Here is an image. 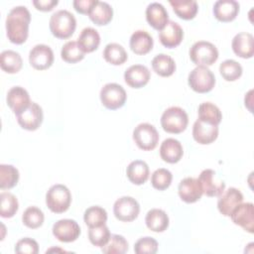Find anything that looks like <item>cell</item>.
Segmentation results:
<instances>
[{
  "label": "cell",
  "mask_w": 254,
  "mask_h": 254,
  "mask_svg": "<svg viewBox=\"0 0 254 254\" xmlns=\"http://www.w3.org/2000/svg\"><path fill=\"white\" fill-rule=\"evenodd\" d=\"M231 47L237 57L250 59L254 55V37L247 32L238 33L232 39Z\"/></svg>",
  "instance_id": "cell-21"
},
{
  "label": "cell",
  "mask_w": 254,
  "mask_h": 254,
  "mask_svg": "<svg viewBox=\"0 0 254 254\" xmlns=\"http://www.w3.org/2000/svg\"><path fill=\"white\" fill-rule=\"evenodd\" d=\"M213 15L220 22L233 21L239 12V3L235 0H218L213 5Z\"/></svg>",
  "instance_id": "cell-23"
},
{
  "label": "cell",
  "mask_w": 254,
  "mask_h": 254,
  "mask_svg": "<svg viewBox=\"0 0 254 254\" xmlns=\"http://www.w3.org/2000/svg\"><path fill=\"white\" fill-rule=\"evenodd\" d=\"M178 192L181 199L187 203H193L199 200L202 195V190L197 179L190 177L185 178L180 182Z\"/></svg>",
  "instance_id": "cell-18"
},
{
  "label": "cell",
  "mask_w": 254,
  "mask_h": 254,
  "mask_svg": "<svg viewBox=\"0 0 254 254\" xmlns=\"http://www.w3.org/2000/svg\"><path fill=\"white\" fill-rule=\"evenodd\" d=\"M18 199L13 193L7 191L0 193V215L2 217H13L18 211Z\"/></svg>",
  "instance_id": "cell-36"
},
{
  "label": "cell",
  "mask_w": 254,
  "mask_h": 254,
  "mask_svg": "<svg viewBox=\"0 0 254 254\" xmlns=\"http://www.w3.org/2000/svg\"><path fill=\"white\" fill-rule=\"evenodd\" d=\"M88 16L89 19L97 26L107 25L112 20L113 9L108 3L97 1Z\"/></svg>",
  "instance_id": "cell-29"
},
{
  "label": "cell",
  "mask_w": 254,
  "mask_h": 254,
  "mask_svg": "<svg viewBox=\"0 0 254 254\" xmlns=\"http://www.w3.org/2000/svg\"><path fill=\"white\" fill-rule=\"evenodd\" d=\"M189 123L188 113L179 106L167 108L161 116L163 129L171 134H179L186 130Z\"/></svg>",
  "instance_id": "cell-3"
},
{
  "label": "cell",
  "mask_w": 254,
  "mask_h": 254,
  "mask_svg": "<svg viewBox=\"0 0 254 254\" xmlns=\"http://www.w3.org/2000/svg\"><path fill=\"white\" fill-rule=\"evenodd\" d=\"M61 57L64 62L68 64H75L83 60L84 53L80 50L77 42L68 41L63 46Z\"/></svg>",
  "instance_id": "cell-38"
},
{
  "label": "cell",
  "mask_w": 254,
  "mask_h": 254,
  "mask_svg": "<svg viewBox=\"0 0 254 254\" xmlns=\"http://www.w3.org/2000/svg\"><path fill=\"white\" fill-rule=\"evenodd\" d=\"M183 38L184 31L182 27L174 21H169L159 33V39L161 44L168 49L178 47L182 43Z\"/></svg>",
  "instance_id": "cell-19"
},
{
  "label": "cell",
  "mask_w": 254,
  "mask_h": 254,
  "mask_svg": "<svg viewBox=\"0 0 254 254\" xmlns=\"http://www.w3.org/2000/svg\"><path fill=\"white\" fill-rule=\"evenodd\" d=\"M103 58L107 63L113 65H119L127 61L128 55L121 45L117 43H110L104 48Z\"/></svg>",
  "instance_id": "cell-33"
},
{
  "label": "cell",
  "mask_w": 254,
  "mask_h": 254,
  "mask_svg": "<svg viewBox=\"0 0 254 254\" xmlns=\"http://www.w3.org/2000/svg\"><path fill=\"white\" fill-rule=\"evenodd\" d=\"M197 181L202 193L207 196H219L225 190V183L221 181L217 177L216 173L211 169L203 170L199 174Z\"/></svg>",
  "instance_id": "cell-10"
},
{
  "label": "cell",
  "mask_w": 254,
  "mask_h": 254,
  "mask_svg": "<svg viewBox=\"0 0 254 254\" xmlns=\"http://www.w3.org/2000/svg\"><path fill=\"white\" fill-rule=\"evenodd\" d=\"M242 66L234 60H225L219 65V72L226 81H234L242 74Z\"/></svg>",
  "instance_id": "cell-40"
},
{
  "label": "cell",
  "mask_w": 254,
  "mask_h": 254,
  "mask_svg": "<svg viewBox=\"0 0 254 254\" xmlns=\"http://www.w3.org/2000/svg\"><path fill=\"white\" fill-rule=\"evenodd\" d=\"M109 228L103 224L97 227H90L88 230V239L90 243L96 247H103L110 238Z\"/></svg>",
  "instance_id": "cell-42"
},
{
  "label": "cell",
  "mask_w": 254,
  "mask_h": 254,
  "mask_svg": "<svg viewBox=\"0 0 254 254\" xmlns=\"http://www.w3.org/2000/svg\"><path fill=\"white\" fill-rule=\"evenodd\" d=\"M19 181V171L12 165H0V188L9 190L14 188Z\"/></svg>",
  "instance_id": "cell-37"
},
{
  "label": "cell",
  "mask_w": 254,
  "mask_h": 254,
  "mask_svg": "<svg viewBox=\"0 0 254 254\" xmlns=\"http://www.w3.org/2000/svg\"><path fill=\"white\" fill-rule=\"evenodd\" d=\"M146 20L151 27L161 31L169 22V14L161 3L153 2L146 8Z\"/></svg>",
  "instance_id": "cell-22"
},
{
  "label": "cell",
  "mask_w": 254,
  "mask_h": 254,
  "mask_svg": "<svg viewBox=\"0 0 254 254\" xmlns=\"http://www.w3.org/2000/svg\"><path fill=\"white\" fill-rule=\"evenodd\" d=\"M243 201L242 192L236 188L224 190L217 200V208L224 216H230L232 210Z\"/></svg>",
  "instance_id": "cell-16"
},
{
  "label": "cell",
  "mask_w": 254,
  "mask_h": 254,
  "mask_svg": "<svg viewBox=\"0 0 254 254\" xmlns=\"http://www.w3.org/2000/svg\"><path fill=\"white\" fill-rule=\"evenodd\" d=\"M29 63L38 70L49 68L54 63L53 50L44 44L36 45L29 53Z\"/></svg>",
  "instance_id": "cell-13"
},
{
  "label": "cell",
  "mask_w": 254,
  "mask_h": 254,
  "mask_svg": "<svg viewBox=\"0 0 254 254\" xmlns=\"http://www.w3.org/2000/svg\"><path fill=\"white\" fill-rule=\"evenodd\" d=\"M170 4L177 16L183 20L193 19L198 10L197 3L193 0H171Z\"/></svg>",
  "instance_id": "cell-32"
},
{
  "label": "cell",
  "mask_w": 254,
  "mask_h": 254,
  "mask_svg": "<svg viewBox=\"0 0 254 254\" xmlns=\"http://www.w3.org/2000/svg\"><path fill=\"white\" fill-rule=\"evenodd\" d=\"M173 180L172 173L164 168L157 169L151 176V184L153 188L159 190H164L171 186Z\"/></svg>",
  "instance_id": "cell-43"
},
{
  "label": "cell",
  "mask_w": 254,
  "mask_h": 254,
  "mask_svg": "<svg viewBox=\"0 0 254 254\" xmlns=\"http://www.w3.org/2000/svg\"><path fill=\"white\" fill-rule=\"evenodd\" d=\"M45 219L44 212L37 206H29L22 215L23 224L31 229L39 228L43 225Z\"/></svg>",
  "instance_id": "cell-39"
},
{
  "label": "cell",
  "mask_w": 254,
  "mask_h": 254,
  "mask_svg": "<svg viewBox=\"0 0 254 254\" xmlns=\"http://www.w3.org/2000/svg\"><path fill=\"white\" fill-rule=\"evenodd\" d=\"M43 118V109L36 102H32L26 110L17 115V121L19 125L23 129L29 131L37 130L41 126Z\"/></svg>",
  "instance_id": "cell-14"
},
{
  "label": "cell",
  "mask_w": 254,
  "mask_h": 254,
  "mask_svg": "<svg viewBox=\"0 0 254 254\" xmlns=\"http://www.w3.org/2000/svg\"><path fill=\"white\" fill-rule=\"evenodd\" d=\"M145 223L150 230L154 232H163L169 226V216L163 209L153 208L147 212Z\"/></svg>",
  "instance_id": "cell-28"
},
{
  "label": "cell",
  "mask_w": 254,
  "mask_h": 254,
  "mask_svg": "<svg viewBox=\"0 0 254 254\" xmlns=\"http://www.w3.org/2000/svg\"><path fill=\"white\" fill-rule=\"evenodd\" d=\"M31 22L30 11L25 6H16L10 10L6 18V33L8 40L16 45L26 42Z\"/></svg>",
  "instance_id": "cell-1"
},
{
  "label": "cell",
  "mask_w": 254,
  "mask_h": 254,
  "mask_svg": "<svg viewBox=\"0 0 254 254\" xmlns=\"http://www.w3.org/2000/svg\"><path fill=\"white\" fill-rule=\"evenodd\" d=\"M158 242L152 237H142L136 241L134 251L137 254H155L158 251Z\"/></svg>",
  "instance_id": "cell-44"
},
{
  "label": "cell",
  "mask_w": 254,
  "mask_h": 254,
  "mask_svg": "<svg viewBox=\"0 0 254 254\" xmlns=\"http://www.w3.org/2000/svg\"><path fill=\"white\" fill-rule=\"evenodd\" d=\"M190 58L197 66H208L217 61L218 51L213 44L206 41H198L190 47Z\"/></svg>",
  "instance_id": "cell-5"
},
{
  "label": "cell",
  "mask_w": 254,
  "mask_h": 254,
  "mask_svg": "<svg viewBox=\"0 0 254 254\" xmlns=\"http://www.w3.org/2000/svg\"><path fill=\"white\" fill-rule=\"evenodd\" d=\"M101 251L105 254H124L128 251V242L122 235L111 234L108 242L101 247Z\"/></svg>",
  "instance_id": "cell-41"
},
{
  "label": "cell",
  "mask_w": 254,
  "mask_h": 254,
  "mask_svg": "<svg viewBox=\"0 0 254 254\" xmlns=\"http://www.w3.org/2000/svg\"><path fill=\"white\" fill-rule=\"evenodd\" d=\"M23 65V61L19 53L6 50L3 51L0 55V66L2 70L7 73H16L20 71Z\"/></svg>",
  "instance_id": "cell-30"
},
{
  "label": "cell",
  "mask_w": 254,
  "mask_h": 254,
  "mask_svg": "<svg viewBox=\"0 0 254 254\" xmlns=\"http://www.w3.org/2000/svg\"><path fill=\"white\" fill-rule=\"evenodd\" d=\"M71 202V193L69 190L62 185L52 186L46 194V203L49 209L55 213H63L66 211Z\"/></svg>",
  "instance_id": "cell-4"
},
{
  "label": "cell",
  "mask_w": 254,
  "mask_h": 254,
  "mask_svg": "<svg viewBox=\"0 0 254 254\" xmlns=\"http://www.w3.org/2000/svg\"><path fill=\"white\" fill-rule=\"evenodd\" d=\"M15 252L18 254H37L39 252V244L36 240L25 237L16 243Z\"/></svg>",
  "instance_id": "cell-45"
},
{
  "label": "cell",
  "mask_w": 254,
  "mask_h": 254,
  "mask_svg": "<svg viewBox=\"0 0 254 254\" xmlns=\"http://www.w3.org/2000/svg\"><path fill=\"white\" fill-rule=\"evenodd\" d=\"M128 180L134 185H143L149 178L150 170L146 162L142 160L132 161L126 169Z\"/></svg>",
  "instance_id": "cell-26"
},
{
  "label": "cell",
  "mask_w": 254,
  "mask_h": 254,
  "mask_svg": "<svg viewBox=\"0 0 254 254\" xmlns=\"http://www.w3.org/2000/svg\"><path fill=\"white\" fill-rule=\"evenodd\" d=\"M188 81L192 90L198 93H205L214 87L215 76L207 66L198 65L190 72Z\"/></svg>",
  "instance_id": "cell-6"
},
{
  "label": "cell",
  "mask_w": 254,
  "mask_h": 254,
  "mask_svg": "<svg viewBox=\"0 0 254 254\" xmlns=\"http://www.w3.org/2000/svg\"><path fill=\"white\" fill-rule=\"evenodd\" d=\"M153 70L163 77L171 76L176 70V63L168 55L159 54L152 60Z\"/></svg>",
  "instance_id": "cell-31"
},
{
  "label": "cell",
  "mask_w": 254,
  "mask_h": 254,
  "mask_svg": "<svg viewBox=\"0 0 254 254\" xmlns=\"http://www.w3.org/2000/svg\"><path fill=\"white\" fill-rule=\"evenodd\" d=\"M100 100L104 107L110 110L121 108L127 99L125 89L118 83H106L100 90Z\"/></svg>",
  "instance_id": "cell-7"
},
{
  "label": "cell",
  "mask_w": 254,
  "mask_h": 254,
  "mask_svg": "<svg viewBox=\"0 0 254 254\" xmlns=\"http://www.w3.org/2000/svg\"><path fill=\"white\" fill-rule=\"evenodd\" d=\"M218 136V126L200 119H197L192 126V137L194 141L201 145H207L216 140Z\"/></svg>",
  "instance_id": "cell-17"
},
{
  "label": "cell",
  "mask_w": 254,
  "mask_h": 254,
  "mask_svg": "<svg viewBox=\"0 0 254 254\" xmlns=\"http://www.w3.org/2000/svg\"><path fill=\"white\" fill-rule=\"evenodd\" d=\"M83 220L89 228L101 226L107 221V212L103 207L93 205L84 211Z\"/></svg>",
  "instance_id": "cell-35"
},
{
  "label": "cell",
  "mask_w": 254,
  "mask_h": 254,
  "mask_svg": "<svg viewBox=\"0 0 254 254\" xmlns=\"http://www.w3.org/2000/svg\"><path fill=\"white\" fill-rule=\"evenodd\" d=\"M50 30L58 39H67L75 31L76 20L67 10H59L50 18Z\"/></svg>",
  "instance_id": "cell-2"
},
{
  "label": "cell",
  "mask_w": 254,
  "mask_h": 254,
  "mask_svg": "<svg viewBox=\"0 0 254 254\" xmlns=\"http://www.w3.org/2000/svg\"><path fill=\"white\" fill-rule=\"evenodd\" d=\"M151 77L150 70L143 64H133L124 72L125 82L133 88H141L145 86Z\"/></svg>",
  "instance_id": "cell-20"
},
{
  "label": "cell",
  "mask_w": 254,
  "mask_h": 254,
  "mask_svg": "<svg viewBox=\"0 0 254 254\" xmlns=\"http://www.w3.org/2000/svg\"><path fill=\"white\" fill-rule=\"evenodd\" d=\"M59 1L58 0H34L33 5L37 10L43 11V12H49L52 11L57 5Z\"/></svg>",
  "instance_id": "cell-47"
},
{
  "label": "cell",
  "mask_w": 254,
  "mask_h": 254,
  "mask_svg": "<svg viewBox=\"0 0 254 254\" xmlns=\"http://www.w3.org/2000/svg\"><path fill=\"white\" fill-rule=\"evenodd\" d=\"M53 235L61 242H73L80 235V227L73 219H60L53 225Z\"/></svg>",
  "instance_id": "cell-11"
},
{
  "label": "cell",
  "mask_w": 254,
  "mask_h": 254,
  "mask_svg": "<svg viewBox=\"0 0 254 254\" xmlns=\"http://www.w3.org/2000/svg\"><path fill=\"white\" fill-rule=\"evenodd\" d=\"M139 212L140 205L132 196H121L114 202L113 213L120 221H133L138 217Z\"/></svg>",
  "instance_id": "cell-9"
},
{
  "label": "cell",
  "mask_w": 254,
  "mask_h": 254,
  "mask_svg": "<svg viewBox=\"0 0 254 254\" xmlns=\"http://www.w3.org/2000/svg\"><path fill=\"white\" fill-rule=\"evenodd\" d=\"M197 113H198V119L213 125H217V126L222 119V114L220 109L211 102L201 103L198 106Z\"/></svg>",
  "instance_id": "cell-34"
},
{
  "label": "cell",
  "mask_w": 254,
  "mask_h": 254,
  "mask_svg": "<svg viewBox=\"0 0 254 254\" xmlns=\"http://www.w3.org/2000/svg\"><path fill=\"white\" fill-rule=\"evenodd\" d=\"M97 1L98 0H74L72 5L76 12L80 14H89Z\"/></svg>",
  "instance_id": "cell-46"
},
{
  "label": "cell",
  "mask_w": 254,
  "mask_h": 254,
  "mask_svg": "<svg viewBox=\"0 0 254 254\" xmlns=\"http://www.w3.org/2000/svg\"><path fill=\"white\" fill-rule=\"evenodd\" d=\"M184 155V150L181 142L174 138H167L160 146V156L163 161L175 164L178 163Z\"/></svg>",
  "instance_id": "cell-24"
},
{
  "label": "cell",
  "mask_w": 254,
  "mask_h": 254,
  "mask_svg": "<svg viewBox=\"0 0 254 254\" xmlns=\"http://www.w3.org/2000/svg\"><path fill=\"white\" fill-rule=\"evenodd\" d=\"M234 224L239 225L249 233L254 232V205L252 202H241L231 212Z\"/></svg>",
  "instance_id": "cell-12"
},
{
  "label": "cell",
  "mask_w": 254,
  "mask_h": 254,
  "mask_svg": "<svg viewBox=\"0 0 254 254\" xmlns=\"http://www.w3.org/2000/svg\"><path fill=\"white\" fill-rule=\"evenodd\" d=\"M154 41L152 36L144 31H135L130 38V48L136 55H146L153 49Z\"/></svg>",
  "instance_id": "cell-25"
},
{
  "label": "cell",
  "mask_w": 254,
  "mask_h": 254,
  "mask_svg": "<svg viewBox=\"0 0 254 254\" xmlns=\"http://www.w3.org/2000/svg\"><path fill=\"white\" fill-rule=\"evenodd\" d=\"M159 133L150 123H141L133 131L135 144L143 151L154 150L159 143Z\"/></svg>",
  "instance_id": "cell-8"
},
{
  "label": "cell",
  "mask_w": 254,
  "mask_h": 254,
  "mask_svg": "<svg viewBox=\"0 0 254 254\" xmlns=\"http://www.w3.org/2000/svg\"><path fill=\"white\" fill-rule=\"evenodd\" d=\"M7 104L16 116L26 110L31 102L28 91L22 86H13L7 93Z\"/></svg>",
  "instance_id": "cell-15"
},
{
  "label": "cell",
  "mask_w": 254,
  "mask_h": 254,
  "mask_svg": "<svg viewBox=\"0 0 254 254\" xmlns=\"http://www.w3.org/2000/svg\"><path fill=\"white\" fill-rule=\"evenodd\" d=\"M77 44L84 54L92 53L97 50L100 44V36L94 28L86 27L80 32Z\"/></svg>",
  "instance_id": "cell-27"
}]
</instances>
